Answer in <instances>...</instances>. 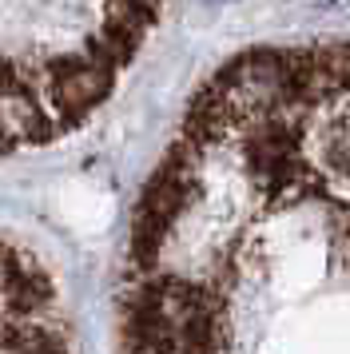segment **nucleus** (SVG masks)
Masks as SVG:
<instances>
[{
	"instance_id": "obj_2",
	"label": "nucleus",
	"mask_w": 350,
	"mask_h": 354,
	"mask_svg": "<svg viewBox=\"0 0 350 354\" xmlns=\"http://www.w3.org/2000/svg\"><path fill=\"white\" fill-rule=\"evenodd\" d=\"M0 354H76L52 274L8 239H0Z\"/></svg>"
},
{
	"instance_id": "obj_1",
	"label": "nucleus",
	"mask_w": 350,
	"mask_h": 354,
	"mask_svg": "<svg viewBox=\"0 0 350 354\" xmlns=\"http://www.w3.org/2000/svg\"><path fill=\"white\" fill-rule=\"evenodd\" d=\"M120 354H350V44L203 92L131 223Z\"/></svg>"
}]
</instances>
